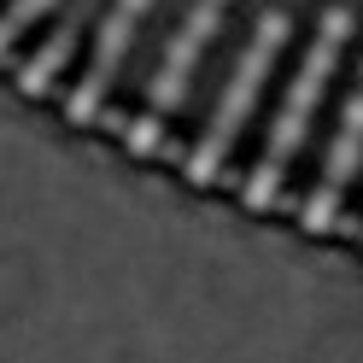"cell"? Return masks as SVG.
<instances>
[{"label":"cell","instance_id":"obj_4","mask_svg":"<svg viewBox=\"0 0 363 363\" xmlns=\"http://www.w3.org/2000/svg\"><path fill=\"white\" fill-rule=\"evenodd\" d=\"M357 170H363V82H357V94L346 106V118H340V141L328 152V170H323V182H316V194H311V206H305L311 229H334V217L352 206V176Z\"/></svg>","mask_w":363,"mask_h":363},{"label":"cell","instance_id":"obj_6","mask_svg":"<svg viewBox=\"0 0 363 363\" xmlns=\"http://www.w3.org/2000/svg\"><path fill=\"white\" fill-rule=\"evenodd\" d=\"M48 6H53V0H12V6L0 12V59H6V48H12L18 35H30V30H35V18L48 12Z\"/></svg>","mask_w":363,"mask_h":363},{"label":"cell","instance_id":"obj_1","mask_svg":"<svg viewBox=\"0 0 363 363\" xmlns=\"http://www.w3.org/2000/svg\"><path fill=\"white\" fill-rule=\"evenodd\" d=\"M357 6H363V0H334V6H328L323 35H316L305 71H299V82H293V94H287V106H281L276 129H269V141H264V152H258V176L246 182V206H276L281 176H287L293 158H299L305 135H311V118H316V106H323L328 82H334V59H340V48H346V35H352V24H357Z\"/></svg>","mask_w":363,"mask_h":363},{"label":"cell","instance_id":"obj_5","mask_svg":"<svg viewBox=\"0 0 363 363\" xmlns=\"http://www.w3.org/2000/svg\"><path fill=\"white\" fill-rule=\"evenodd\" d=\"M147 6H152V0H118V6L106 12L100 48H94V59L82 65V82H77V94H71V118H94V111H100V94L118 82V65H123V53H129V41L141 35Z\"/></svg>","mask_w":363,"mask_h":363},{"label":"cell","instance_id":"obj_2","mask_svg":"<svg viewBox=\"0 0 363 363\" xmlns=\"http://www.w3.org/2000/svg\"><path fill=\"white\" fill-rule=\"evenodd\" d=\"M293 18H299V0H276V6L258 18L252 48H246L240 71H235V82H229V94L217 100V111H211V123H206V141H199V152L188 158V170H194L199 182H217L223 158H229V147H235V135L246 129V118H252V106H258V94H264L269 71H276V53L287 48V35H293Z\"/></svg>","mask_w":363,"mask_h":363},{"label":"cell","instance_id":"obj_3","mask_svg":"<svg viewBox=\"0 0 363 363\" xmlns=\"http://www.w3.org/2000/svg\"><path fill=\"white\" fill-rule=\"evenodd\" d=\"M223 6H229V0H194V18H188V24H182V35L170 41L164 65H158V82H152V100H147V111H141V123H135V147H141V152H158V135H164V123L176 118L182 94H188L194 59H199V48L217 35Z\"/></svg>","mask_w":363,"mask_h":363}]
</instances>
